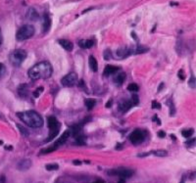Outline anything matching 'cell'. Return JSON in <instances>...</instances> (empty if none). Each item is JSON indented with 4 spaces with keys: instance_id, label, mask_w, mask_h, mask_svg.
<instances>
[{
    "instance_id": "7c38bea8",
    "label": "cell",
    "mask_w": 196,
    "mask_h": 183,
    "mask_svg": "<svg viewBox=\"0 0 196 183\" xmlns=\"http://www.w3.org/2000/svg\"><path fill=\"white\" fill-rule=\"evenodd\" d=\"M134 50L131 49H128V48H120V49L117 50V56L119 58H126L128 56H129L131 54V52Z\"/></svg>"
},
{
    "instance_id": "b9f144b4",
    "label": "cell",
    "mask_w": 196,
    "mask_h": 183,
    "mask_svg": "<svg viewBox=\"0 0 196 183\" xmlns=\"http://www.w3.org/2000/svg\"><path fill=\"white\" fill-rule=\"evenodd\" d=\"M73 163H74V164H77V166H80V164H81V162H80V161H78V160L74 161Z\"/></svg>"
},
{
    "instance_id": "e0dca14e",
    "label": "cell",
    "mask_w": 196,
    "mask_h": 183,
    "mask_svg": "<svg viewBox=\"0 0 196 183\" xmlns=\"http://www.w3.org/2000/svg\"><path fill=\"white\" fill-rule=\"evenodd\" d=\"M51 26V21L49 19V16L46 14L44 16V19H43V26H42V29H43V32H46L48 31V29H50Z\"/></svg>"
},
{
    "instance_id": "f1b7e54d",
    "label": "cell",
    "mask_w": 196,
    "mask_h": 183,
    "mask_svg": "<svg viewBox=\"0 0 196 183\" xmlns=\"http://www.w3.org/2000/svg\"><path fill=\"white\" fill-rule=\"evenodd\" d=\"M128 90L129 91H131V92H135L138 90V85L135 84V83H131L129 86H128Z\"/></svg>"
},
{
    "instance_id": "9c48e42d",
    "label": "cell",
    "mask_w": 196,
    "mask_h": 183,
    "mask_svg": "<svg viewBox=\"0 0 196 183\" xmlns=\"http://www.w3.org/2000/svg\"><path fill=\"white\" fill-rule=\"evenodd\" d=\"M69 136H70V131L69 130H67V131H65L64 133L62 134L61 136L59 137V139L56 141L55 143H54V145H53V147L54 148H58V147H60V146H62L63 144H65V142L67 141V139L69 138Z\"/></svg>"
},
{
    "instance_id": "4fadbf2b",
    "label": "cell",
    "mask_w": 196,
    "mask_h": 183,
    "mask_svg": "<svg viewBox=\"0 0 196 183\" xmlns=\"http://www.w3.org/2000/svg\"><path fill=\"white\" fill-rule=\"evenodd\" d=\"M58 43L67 51H72L73 50V48H74V44L68 39H59Z\"/></svg>"
},
{
    "instance_id": "74e56055",
    "label": "cell",
    "mask_w": 196,
    "mask_h": 183,
    "mask_svg": "<svg viewBox=\"0 0 196 183\" xmlns=\"http://www.w3.org/2000/svg\"><path fill=\"white\" fill-rule=\"evenodd\" d=\"M78 86H80V88H83L84 90H85V92H87V88L85 87V84H84V81H83V80H80V84H78Z\"/></svg>"
},
{
    "instance_id": "ac0fdd59",
    "label": "cell",
    "mask_w": 196,
    "mask_h": 183,
    "mask_svg": "<svg viewBox=\"0 0 196 183\" xmlns=\"http://www.w3.org/2000/svg\"><path fill=\"white\" fill-rule=\"evenodd\" d=\"M80 130H81L80 125V124H76V125H73V127H71V129L69 130V131H70V134H72V135L75 136V137H77L78 135H80Z\"/></svg>"
},
{
    "instance_id": "44dd1931",
    "label": "cell",
    "mask_w": 196,
    "mask_h": 183,
    "mask_svg": "<svg viewBox=\"0 0 196 183\" xmlns=\"http://www.w3.org/2000/svg\"><path fill=\"white\" fill-rule=\"evenodd\" d=\"M19 94H20V96L21 97H24L25 98L27 95H28V90H27V85L26 84H23V85H21L20 87H19Z\"/></svg>"
},
{
    "instance_id": "52a82bcc",
    "label": "cell",
    "mask_w": 196,
    "mask_h": 183,
    "mask_svg": "<svg viewBox=\"0 0 196 183\" xmlns=\"http://www.w3.org/2000/svg\"><path fill=\"white\" fill-rule=\"evenodd\" d=\"M144 140V133L142 130L135 129L129 135V141L134 144V145H138V144L142 143Z\"/></svg>"
},
{
    "instance_id": "ee69618b",
    "label": "cell",
    "mask_w": 196,
    "mask_h": 183,
    "mask_svg": "<svg viewBox=\"0 0 196 183\" xmlns=\"http://www.w3.org/2000/svg\"><path fill=\"white\" fill-rule=\"evenodd\" d=\"M2 40H3V38H2V34H1V29H0V45L2 44Z\"/></svg>"
},
{
    "instance_id": "d6986e66",
    "label": "cell",
    "mask_w": 196,
    "mask_h": 183,
    "mask_svg": "<svg viewBox=\"0 0 196 183\" xmlns=\"http://www.w3.org/2000/svg\"><path fill=\"white\" fill-rule=\"evenodd\" d=\"M126 74L125 73H121V74H117V76H116L115 82L117 83L118 85H121V84H123V81L126 80Z\"/></svg>"
},
{
    "instance_id": "484cf974",
    "label": "cell",
    "mask_w": 196,
    "mask_h": 183,
    "mask_svg": "<svg viewBox=\"0 0 196 183\" xmlns=\"http://www.w3.org/2000/svg\"><path fill=\"white\" fill-rule=\"evenodd\" d=\"M17 127L19 128V130H20V132L23 134V136H25V137H27V136H29V131L26 129L25 127H22L21 124H17Z\"/></svg>"
},
{
    "instance_id": "83f0119b",
    "label": "cell",
    "mask_w": 196,
    "mask_h": 183,
    "mask_svg": "<svg viewBox=\"0 0 196 183\" xmlns=\"http://www.w3.org/2000/svg\"><path fill=\"white\" fill-rule=\"evenodd\" d=\"M146 51H148V48L147 47H143V46H138L136 49H135L134 52V53H137V54H140V53H144L146 52Z\"/></svg>"
},
{
    "instance_id": "7bdbcfd3",
    "label": "cell",
    "mask_w": 196,
    "mask_h": 183,
    "mask_svg": "<svg viewBox=\"0 0 196 183\" xmlns=\"http://www.w3.org/2000/svg\"><path fill=\"white\" fill-rule=\"evenodd\" d=\"M0 183H5V176H1V178H0Z\"/></svg>"
},
{
    "instance_id": "5b68a950",
    "label": "cell",
    "mask_w": 196,
    "mask_h": 183,
    "mask_svg": "<svg viewBox=\"0 0 196 183\" xmlns=\"http://www.w3.org/2000/svg\"><path fill=\"white\" fill-rule=\"evenodd\" d=\"M26 58H27V52L23 49L15 50L10 54V61L12 63V65H14L15 67H19Z\"/></svg>"
},
{
    "instance_id": "7a4b0ae2",
    "label": "cell",
    "mask_w": 196,
    "mask_h": 183,
    "mask_svg": "<svg viewBox=\"0 0 196 183\" xmlns=\"http://www.w3.org/2000/svg\"><path fill=\"white\" fill-rule=\"evenodd\" d=\"M18 117L23 122L32 128H38L43 125V119L41 116L35 111H27V112H21L17 114Z\"/></svg>"
},
{
    "instance_id": "4dcf8cb0",
    "label": "cell",
    "mask_w": 196,
    "mask_h": 183,
    "mask_svg": "<svg viewBox=\"0 0 196 183\" xmlns=\"http://www.w3.org/2000/svg\"><path fill=\"white\" fill-rule=\"evenodd\" d=\"M55 150H56V148H54V147L52 146V147H49V148L42 150V151L40 152V154H48V153H51V152L55 151Z\"/></svg>"
},
{
    "instance_id": "c3c4849f",
    "label": "cell",
    "mask_w": 196,
    "mask_h": 183,
    "mask_svg": "<svg viewBox=\"0 0 196 183\" xmlns=\"http://www.w3.org/2000/svg\"><path fill=\"white\" fill-rule=\"evenodd\" d=\"M179 183H185V178H182V181H180Z\"/></svg>"
},
{
    "instance_id": "d590c367",
    "label": "cell",
    "mask_w": 196,
    "mask_h": 183,
    "mask_svg": "<svg viewBox=\"0 0 196 183\" xmlns=\"http://www.w3.org/2000/svg\"><path fill=\"white\" fill-rule=\"evenodd\" d=\"M152 108H154V109H160V108H161V105H160L158 102L153 101L152 102Z\"/></svg>"
},
{
    "instance_id": "8fae6325",
    "label": "cell",
    "mask_w": 196,
    "mask_h": 183,
    "mask_svg": "<svg viewBox=\"0 0 196 183\" xmlns=\"http://www.w3.org/2000/svg\"><path fill=\"white\" fill-rule=\"evenodd\" d=\"M132 107V102L131 100H123L119 104V110L121 112L126 113Z\"/></svg>"
},
{
    "instance_id": "ba28073f",
    "label": "cell",
    "mask_w": 196,
    "mask_h": 183,
    "mask_svg": "<svg viewBox=\"0 0 196 183\" xmlns=\"http://www.w3.org/2000/svg\"><path fill=\"white\" fill-rule=\"evenodd\" d=\"M109 174L118 175V176H120L121 178L125 179V178L131 177L132 174H134V172L131 169H119L116 170H112V172H109Z\"/></svg>"
},
{
    "instance_id": "cb8c5ba5",
    "label": "cell",
    "mask_w": 196,
    "mask_h": 183,
    "mask_svg": "<svg viewBox=\"0 0 196 183\" xmlns=\"http://www.w3.org/2000/svg\"><path fill=\"white\" fill-rule=\"evenodd\" d=\"M152 153L155 156H157V157H166V156L168 155V152L165 151V150H156V151Z\"/></svg>"
},
{
    "instance_id": "6da1fadb",
    "label": "cell",
    "mask_w": 196,
    "mask_h": 183,
    "mask_svg": "<svg viewBox=\"0 0 196 183\" xmlns=\"http://www.w3.org/2000/svg\"><path fill=\"white\" fill-rule=\"evenodd\" d=\"M53 69L48 62H40L29 69V76L32 79H46L51 76Z\"/></svg>"
},
{
    "instance_id": "60d3db41",
    "label": "cell",
    "mask_w": 196,
    "mask_h": 183,
    "mask_svg": "<svg viewBox=\"0 0 196 183\" xmlns=\"http://www.w3.org/2000/svg\"><path fill=\"white\" fill-rule=\"evenodd\" d=\"M194 142H195V139H193V140H189L188 142H186V145H193L194 144Z\"/></svg>"
},
{
    "instance_id": "603a6c76",
    "label": "cell",
    "mask_w": 196,
    "mask_h": 183,
    "mask_svg": "<svg viewBox=\"0 0 196 183\" xmlns=\"http://www.w3.org/2000/svg\"><path fill=\"white\" fill-rule=\"evenodd\" d=\"M76 142H77L78 145H80V146H81V145H85L86 138L80 134V135H78V136L76 137Z\"/></svg>"
},
{
    "instance_id": "ffe728a7",
    "label": "cell",
    "mask_w": 196,
    "mask_h": 183,
    "mask_svg": "<svg viewBox=\"0 0 196 183\" xmlns=\"http://www.w3.org/2000/svg\"><path fill=\"white\" fill-rule=\"evenodd\" d=\"M88 63H89L90 69H91L93 71H97V61H96V59L94 58V57H93V56H89Z\"/></svg>"
},
{
    "instance_id": "3957f363",
    "label": "cell",
    "mask_w": 196,
    "mask_h": 183,
    "mask_svg": "<svg viewBox=\"0 0 196 183\" xmlns=\"http://www.w3.org/2000/svg\"><path fill=\"white\" fill-rule=\"evenodd\" d=\"M34 34V28L32 25H25L22 28H20L19 31H17L16 38L18 40L23 41L28 38H31Z\"/></svg>"
},
{
    "instance_id": "d6a6232c",
    "label": "cell",
    "mask_w": 196,
    "mask_h": 183,
    "mask_svg": "<svg viewBox=\"0 0 196 183\" xmlns=\"http://www.w3.org/2000/svg\"><path fill=\"white\" fill-rule=\"evenodd\" d=\"M132 102V105H137L138 102H139V100H138V96L136 95H132V99L131 100Z\"/></svg>"
},
{
    "instance_id": "e575fe53",
    "label": "cell",
    "mask_w": 196,
    "mask_h": 183,
    "mask_svg": "<svg viewBox=\"0 0 196 183\" xmlns=\"http://www.w3.org/2000/svg\"><path fill=\"white\" fill-rule=\"evenodd\" d=\"M55 183H70V182L66 180L65 178H63V177H59V178H57V179H56Z\"/></svg>"
},
{
    "instance_id": "d4e9b609",
    "label": "cell",
    "mask_w": 196,
    "mask_h": 183,
    "mask_svg": "<svg viewBox=\"0 0 196 183\" xmlns=\"http://www.w3.org/2000/svg\"><path fill=\"white\" fill-rule=\"evenodd\" d=\"M45 169H46L47 170H57L59 169V166L57 164H46V167H45Z\"/></svg>"
},
{
    "instance_id": "8d00e7d4",
    "label": "cell",
    "mask_w": 196,
    "mask_h": 183,
    "mask_svg": "<svg viewBox=\"0 0 196 183\" xmlns=\"http://www.w3.org/2000/svg\"><path fill=\"white\" fill-rule=\"evenodd\" d=\"M179 77L182 80H183L185 79V74H183V70H179Z\"/></svg>"
},
{
    "instance_id": "7402d4cb",
    "label": "cell",
    "mask_w": 196,
    "mask_h": 183,
    "mask_svg": "<svg viewBox=\"0 0 196 183\" xmlns=\"http://www.w3.org/2000/svg\"><path fill=\"white\" fill-rule=\"evenodd\" d=\"M84 103H85V106L87 107V109L91 110V109H93V107L95 106L96 102H95L94 99H86Z\"/></svg>"
},
{
    "instance_id": "277c9868",
    "label": "cell",
    "mask_w": 196,
    "mask_h": 183,
    "mask_svg": "<svg viewBox=\"0 0 196 183\" xmlns=\"http://www.w3.org/2000/svg\"><path fill=\"white\" fill-rule=\"evenodd\" d=\"M48 127H49L50 134L46 139V142H49V141L54 139V138L58 135L60 129V124L57 121L56 118H54V117H48Z\"/></svg>"
},
{
    "instance_id": "ab89813d",
    "label": "cell",
    "mask_w": 196,
    "mask_h": 183,
    "mask_svg": "<svg viewBox=\"0 0 196 183\" xmlns=\"http://www.w3.org/2000/svg\"><path fill=\"white\" fill-rule=\"evenodd\" d=\"M4 66H3V64H1V63H0V76H1V74H3V71H4Z\"/></svg>"
},
{
    "instance_id": "f546056e",
    "label": "cell",
    "mask_w": 196,
    "mask_h": 183,
    "mask_svg": "<svg viewBox=\"0 0 196 183\" xmlns=\"http://www.w3.org/2000/svg\"><path fill=\"white\" fill-rule=\"evenodd\" d=\"M168 105H170V109H171V116H174V113H176V109H174V105L173 103V101L172 100H169L167 102Z\"/></svg>"
},
{
    "instance_id": "f35d334b",
    "label": "cell",
    "mask_w": 196,
    "mask_h": 183,
    "mask_svg": "<svg viewBox=\"0 0 196 183\" xmlns=\"http://www.w3.org/2000/svg\"><path fill=\"white\" fill-rule=\"evenodd\" d=\"M158 136L161 137V138H164L166 136V133L164 132V131H159L158 132Z\"/></svg>"
},
{
    "instance_id": "4316f807",
    "label": "cell",
    "mask_w": 196,
    "mask_h": 183,
    "mask_svg": "<svg viewBox=\"0 0 196 183\" xmlns=\"http://www.w3.org/2000/svg\"><path fill=\"white\" fill-rule=\"evenodd\" d=\"M193 132H194L193 129H185V130L182 131V136H185V138H189L190 136H192Z\"/></svg>"
},
{
    "instance_id": "836d02e7",
    "label": "cell",
    "mask_w": 196,
    "mask_h": 183,
    "mask_svg": "<svg viewBox=\"0 0 196 183\" xmlns=\"http://www.w3.org/2000/svg\"><path fill=\"white\" fill-rule=\"evenodd\" d=\"M43 91V87H38L37 90L34 91V97H38L39 96V94H40V93Z\"/></svg>"
},
{
    "instance_id": "f6af8a7d",
    "label": "cell",
    "mask_w": 196,
    "mask_h": 183,
    "mask_svg": "<svg viewBox=\"0 0 196 183\" xmlns=\"http://www.w3.org/2000/svg\"><path fill=\"white\" fill-rule=\"evenodd\" d=\"M93 183H104V181L103 180H97V181H95V182H93Z\"/></svg>"
},
{
    "instance_id": "5bb4252c",
    "label": "cell",
    "mask_w": 196,
    "mask_h": 183,
    "mask_svg": "<svg viewBox=\"0 0 196 183\" xmlns=\"http://www.w3.org/2000/svg\"><path fill=\"white\" fill-rule=\"evenodd\" d=\"M119 70H120V68H119V67H116V66L108 65V66H106V68H105V70H104V76H111V74H116Z\"/></svg>"
},
{
    "instance_id": "9a60e30c",
    "label": "cell",
    "mask_w": 196,
    "mask_h": 183,
    "mask_svg": "<svg viewBox=\"0 0 196 183\" xmlns=\"http://www.w3.org/2000/svg\"><path fill=\"white\" fill-rule=\"evenodd\" d=\"M27 18L31 21H37L39 18V15L37 13V11L34 8H29L28 13H27Z\"/></svg>"
},
{
    "instance_id": "30bf717a",
    "label": "cell",
    "mask_w": 196,
    "mask_h": 183,
    "mask_svg": "<svg viewBox=\"0 0 196 183\" xmlns=\"http://www.w3.org/2000/svg\"><path fill=\"white\" fill-rule=\"evenodd\" d=\"M32 161L29 159H26V160L21 161L19 164H18V169L22 170V172H25V170H28L31 169L32 167Z\"/></svg>"
},
{
    "instance_id": "bcb514c9",
    "label": "cell",
    "mask_w": 196,
    "mask_h": 183,
    "mask_svg": "<svg viewBox=\"0 0 196 183\" xmlns=\"http://www.w3.org/2000/svg\"><path fill=\"white\" fill-rule=\"evenodd\" d=\"M110 105H111V101H109V102H108V103L106 104V107L109 108V107H110Z\"/></svg>"
},
{
    "instance_id": "8992f818",
    "label": "cell",
    "mask_w": 196,
    "mask_h": 183,
    "mask_svg": "<svg viewBox=\"0 0 196 183\" xmlns=\"http://www.w3.org/2000/svg\"><path fill=\"white\" fill-rule=\"evenodd\" d=\"M78 76L76 73H70L61 79V83L65 87H72L77 83Z\"/></svg>"
},
{
    "instance_id": "1f68e13d",
    "label": "cell",
    "mask_w": 196,
    "mask_h": 183,
    "mask_svg": "<svg viewBox=\"0 0 196 183\" xmlns=\"http://www.w3.org/2000/svg\"><path fill=\"white\" fill-rule=\"evenodd\" d=\"M188 83H189V86H190L191 88H195V76H191Z\"/></svg>"
},
{
    "instance_id": "2e32d148",
    "label": "cell",
    "mask_w": 196,
    "mask_h": 183,
    "mask_svg": "<svg viewBox=\"0 0 196 183\" xmlns=\"http://www.w3.org/2000/svg\"><path fill=\"white\" fill-rule=\"evenodd\" d=\"M93 40H90V39H83V40H80L78 41V46L80 48H83V49H88V48H91L93 46Z\"/></svg>"
},
{
    "instance_id": "7dc6e473",
    "label": "cell",
    "mask_w": 196,
    "mask_h": 183,
    "mask_svg": "<svg viewBox=\"0 0 196 183\" xmlns=\"http://www.w3.org/2000/svg\"><path fill=\"white\" fill-rule=\"evenodd\" d=\"M119 183H125V180H123V179L122 178V179H121V180L119 181Z\"/></svg>"
}]
</instances>
